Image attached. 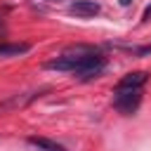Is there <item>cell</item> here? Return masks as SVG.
Here are the masks:
<instances>
[{
    "label": "cell",
    "mask_w": 151,
    "mask_h": 151,
    "mask_svg": "<svg viewBox=\"0 0 151 151\" xmlns=\"http://www.w3.org/2000/svg\"><path fill=\"white\" fill-rule=\"evenodd\" d=\"M45 2H57V0H45Z\"/></svg>",
    "instance_id": "cell-9"
},
{
    "label": "cell",
    "mask_w": 151,
    "mask_h": 151,
    "mask_svg": "<svg viewBox=\"0 0 151 151\" xmlns=\"http://www.w3.org/2000/svg\"><path fill=\"white\" fill-rule=\"evenodd\" d=\"M130 2H132V0H120V5H123V7H127Z\"/></svg>",
    "instance_id": "cell-8"
},
{
    "label": "cell",
    "mask_w": 151,
    "mask_h": 151,
    "mask_svg": "<svg viewBox=\"0 0 151 151\" xmlns=\"http://www.w3.org/2000/svg\"><path fill=\"white\" fill-rule=\"evenodd\" d=\"M104 64L106 59L97 52H87V54H61L52 61L45 64V68H57V71H71L76 73L78 78L87 80V78H97L101 71H104Z\"/></svg>",
    "instance_id": "cell-1"
},
{
    "label": "cell",
    "mask_w": 151,
    "mask_h": 151,
    "mask_svg": "<svg viewBox=\"0 0 151 151\" xmlns=\"http://www.w3.org/2000/svg\"><path fill=\"white\" fill-rule=\"evenodd\" d=\"M144 19H151V5H149V7L144 9Z\"/></svg>",
    "instance_id": "cell-7"
},
{
    "label": "cell",
    "mask_w": 151,
    "mask_h": 151,
    "mask_svg": "<svg viewBox=\"0 0 151 151\" xmlns=\"http://www.w3.org/2000/svg\"><path fill=\"white\" fill-rule=\"evenodd\" d=\"M139 101H142V90H120V87H116V92H113V106L125 116L134 113Z\"/></svg>",
    "instance_id": "cell-2"
},
{
    "label": "cell",
    "mask_w": 151,
    "mask_h": 151,
    "mask_svg": "<svg viewBox=\"0 0 151 151\" xmlns=\"http://www.w3.org/2000/svg\"><path fill=\"white\" fill-rule=\"evenodd\" d=\"M99 9L101 7L94 0H73L68 5V12L76 14V17H94V14H99Z\"/></svg>",
    "instance_id": "cell-4"
},
{
    "label": "cell",
    "mask_w": 151,
    "mask_h": 151,
    "mask_svg": "<svg viewBox=\"0 0 151 151\" xmlns=\"http://www.w3.org/2000/svg\"><path fill=\"white\" fill-rule=\"evenodd\" d=\"M28 50H31V45H26V42H0V57H19Z\"/></svg>",
    "instance_id": "cell-5"
},
{
    "label": "cell",
    "mask_w": 151,
    "mask_h": 151,
    "mask_svg": "<svg viewBox=\"0 0 151 151\" xmlns=\"http://www.w3.org/2000/svg\"><path fill=\"white\" fill-rule=\"evenodd\" d=\"M28 144L38 146L40 151H66L61 144H57V142H52V139H47V137H28Z\"/></svg>",
    "instance_id": "cell-6"
},
{
    "label": "cell",
    "mask_w": 151,
    "mask_h": 151,
    "mask_svg": "<svg viewBox=\"0 0 151 151\" xmlns=\"http://www.w3.org/2000/svg\"><path fill=\"white\" fill-rule=\"evenodd\" d=\"M146 80H149V73L146 71H132V73L123 76L116 87H120V90H142L146 85Z\"/></svg>",
    "instance_id": "cell-3"
}]
</instances>
